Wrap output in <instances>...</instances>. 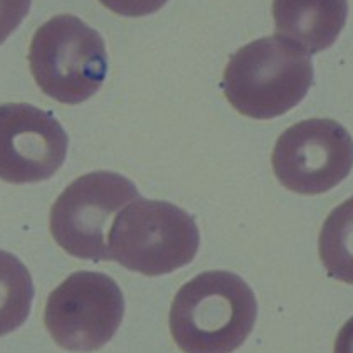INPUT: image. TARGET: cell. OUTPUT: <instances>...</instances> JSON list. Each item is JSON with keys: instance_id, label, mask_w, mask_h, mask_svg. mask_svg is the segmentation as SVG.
<instances>
[{"instance_id": "2", "label": "cell", "mask_w": 353, "mask_h": 353, "mask_svg": "<svg viewBox=\"0 0 353 353\" xmlns=\"http://www.w3.org/2000/svg\"><path fill=\"white\" fill-rule=\"evenodd\" d=\"M310 54L279 36L263 37L234 52L222 90L241 114L271 120L293 110L313 84Z\"/></svg>"}, {"instance_id": "13", "label": "cell", "mask_w": 353, "mask_h": 353, "mask_svg": "<svg viewBox=\"0 0 353 353\" xmlns=\"http://www.w3.org/2000/svg\"><path fill=\"white\" fill-rule=\"evenodd\" d=\"M106 9L125 17H143L155 14L168 0H99Z\"/></svg>"}, {"instance_id": "11", "label": "cell", "mask_w": 353, "mask_h": 353, "mask_svg": "<svg viewBox=\"0 0 353 353\" xmlns=\"http://www.w3.org/2000/svg\"><path fill=\"white\" fill-rule=\"evenodd\" d=\"M34 299L32 276L21 259L0 251V336L21 328Z\"/></svg>"}, {"instance_id": "10", "label": "cell", "mask_w": 353, "mask_h": 353, "mask_svg": "<svg viewBox=\"0 0 353 353\" xmlns=\"http://www.w3.org/2000/svg\"><path fill=\"white\" fill-rule=\"evenodd\" d=\"M318 251L323 268L333 279L353 285V197L326 217Z\"/></svg>"}, {"instance_id": "1", "label": "cell", "mask_w": 353, "mask_h": 353, "mask_svg": "<svg viewBox=\"0 0 353 353\" xmlns=\"http://www.w3.org/2000/svg\"><path fill=\"white\" fill-rule=\"evenodd\" d=\"M256 316V296L243 278L207 271L175 294L170 333L185 353H232L251 335Z\"/></svg>"}, {"instance_id": "5", "label": "cell", "mask_w": 353, "mask_h": 353, "mask_svg": "<svg viewBox=\"0 0 353 353\" xmlns=\"http://www.w3.org/2000/svg\"><path fill=\"white\" fill-rule=\"evenodd\" d=\"M140 197L132 180L113 172L76 179L51 209V234L68 254L108 261V236L114 216Z\"/></svg>"}, {"instance_id": "7", "label": "cell", "mask_w": 353, "mask_h": 353, "mask_svg": "<svg viewBox=\"0 0 353 353\" xmlns=\"http://www.w3.org/2000/svg\"><path fill=\"white\" fill-rule=\"evenodd\" d=\"M353 168V138L339 121L312 118L276 141L272 170L288 190L318 195L335 189Z\"/></svg>"}, {"instance_id": "14", "label": "cell", "mask_w": 353, "mask_h": 353, "mask_svg": "<svg viewBox=\"0 0 353 353\" xmlns=\"http://www.w3.org/2000/svg\"><path fill=\"white\" fill-rule=\"evenodd\" d=\"M333 353H353V316L341 326L336 335Z\"/></svg>"}, {"instance_id": "4", "label": "cell", "mask_w": 353, "mask_h": 353, "mask_svg": "<svg viewBox=\"0 0 353 353\" xmlns=\"http://www.w3.org/2000/svg\"><path fill=\"white\" fill-rule=\"evenodd\" d=\"M29 64L44 94L64 105H79L105 83L106 46L98 30L76 15H56L34 34Z\"/></svg>"}, {"instance_id": "8", "label": "cell", "mask_w": 353, "mask_h": 353, "mask_svg": "<svg viewBox=\"0 0 353 353\" xmlns=\"http://www.w3.org/2000/svg\"><path fill=\"white\" fill-rule=\"evenodd\" d=\"M68 155V135L49 111L26 103L0 105V180L51 179Z\"/></svg>"}, {"instance_id": "6", "label": "cell", "mask_w": 353, "mask_h": 353, "mask_svg": "<svg viewBox=\"0 0 353 353\" xmlns=\"http://www.w3.org/2000/svg\"><path fill=\"white\" fill-rule=\"evenodd\" d=\"M125 314V298L103 272L78 271L49 294L44 323L61 348L90 353L113 339Z\"/></svg>"}, {"instance_id": "9", "label": "cell", "mask_w": 353, "mask_h": 353, "mask_svg": "<svg viewBox=\"0 0 353 353\" xmlns=\"http://www.w3.org/2000/svg\"><path fill=\"white\" fill-rule=\"evenodd\" d=\"M276 34L306 54L335 44L348 17V0H272Z\"/></svg>"}, {"instance_id": "3", "label": "cell", "mask_w": 353, "mask_h": 353, "mask_svg": "<svg viewBox=\"0 0 353 353\" xmlns=\"http://www.w3.org/2000/svg\"><path fill=\"white\" fill-rule=\"evenodd\" d=\"M201 234L194 217L170 202L138 197L114 216L110 259L145 276L174 272L194 261Z\"/></svg>"}, {"instance_id": "12", "label": "cell", "mask_w": 353, "mask_h": 353, "mask_svg": "<svg viewBox=\"0 0 353 353\" xmlns=\"http://www.w3.org/2000/svg\"><path fill=\"white\" fill-rule=\"evenodd\" d=\"M32 0H0V44L28 17Z\"/></svg>"}]
</instances>
